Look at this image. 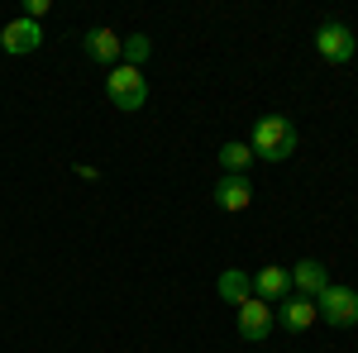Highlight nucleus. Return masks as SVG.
<instances>
[{
    "instance_id": "1",
    "label": "nucleus",
    "mask_w": 358,
    "mask_h": 353,
    "mask_svg": "<svg viewBox=\"0 0 358 353\" xmlns=\"http://www.w3.org/2000/svg\"><path fill=\"white\" fill-rule=\"evenodd\" d=\"M248 148H253V158H263V163H287V158L301 148V129H296V120H287V115H263V120L253 124V134H248Z\"/></svg>"
},
{
    "instance_id": "2",
    "label": "nucleus",
    "mask_w": 358,
    "mask_h": 353,
    "mask_svg": "<svg viewBox=\"0 0 358 353\" xmlns=\"http://www.w3.org/2000/svg\"><path fill=\"white\" fill-rule=\"evenodd\" d=\"M106 96H110V106L115 110H143L148 106V77L138 72V67H110V77H106Z\"/></svg>"
},
{
    "instance_id": "3",
    "label": "nucleus",
    "mask_w": 358,
    "mask_h": 353,
    "mask_svg": "<svg viewBox=\"0 0 358 353\" xmlns=\"http://www.w3.org/2000/svg\"><path fill=\"white\" fill-rule=\"evenodd\" d=\"M315 315L325 320V325H334V329H349V325H358V291L354 287H325L320 296H315Z\"/></svg>"
},
{
    "instance_id": "4",
    "label": "nucleus",
    "mask_w": 358,
    "mask_h": 353,
    "mask_svg": "<svg viewBox=\"0 0 358 353\" xmlns=\"http://www.w3.org/2000/svg\"><path fill=\"white\" fill-rule=\"evenodd\" d=\"M354 29L339 24V20H325V24L315 29V53L325 57V62H334V67H344L349 57H354Z\"/></svg>"
},
{
    "instance_id": "5",
    "label": "nucleus",
    "mask_w": 358,
    "mask_h": 353,
    "mask_svg": "<svg viewBox=\"0 0 358 353\" xmlns=\"http://www.w3.org/2000/svg\"><path fill=\"white\" fill-rule=\"evenodd\" d=\"M273 325H277V315H273V305H268V301L248 296L244 305H239V334H244L248 344H268Z\"/></svg>"
},
{
    "instance_id": "6",
    "label": "nucleus",
    "mask_w": 358,
    "mask_h": 353,
    "mask_svg": "<svg viewBox=\"0 0 358 353\" xmlns=\"http://www.w3.org/2000/svg\"><path fill=\"white\" fill-rule=\"evenodd\" d=\"M38 43H43V24H34V20H10V24L0 29V48L10 57H24V53H38Z\"/></svg>"
},
{
    "instance_id": "7",
    "label": "nucleus",
    "mask_w": 358,
    "mask_h": 353,
    "mask_svg": "<svg viewBox=\"0 0 358 353\" xmlns=\"http://www.w3.org/2000/svg\"><path fill=\"white\" fill-rule=\"evenodd\" d=\"M273 315H277V325L292 329V334H306V329L320 320V315H315V301H310V296H287V301H277Z\"/></svg>"
},
{
    "instance_id": "8",
    "label": "nucleus",
    "mask_w": 358,
    "mask_h": 353,
    "mask_svg": "<svg viewBox=\"0 0 358 353\" xmlns=\"http://www.w3.org/2000/svg\"><path fill=\"white\" fill-rule=\"evenodd\" d=\"M120 34L115 29H86L82 34V48H86V57L91 62H101V67H120Z\"/></svg>"
},
{
    "instance_id": "9",
    "label": "nucleus",
    "mask_w": 358,
    "mask_h": 353,
    "mask_svg": "<svg viewBox=\"0 0 358 353\" xmlns=\"http://www.w3.org/2000/svg\"><path fill=\"white\" fill-rule=\"evenodd\" d=\"M253 296L268 301V305L287 301V296H292V272L273 268V263H268V268H258V272H253Z\"/></svg>"
},
{
    "instance_id": "10",
    "label": "nucleus",
    "mask_w": 358,
    "mask_h": 353,
    "mask_svg": "<svg viewBox=\"0 0 358 353\" xmlns=\"http://www.w3.org/2000/svg\"><path fill=\"white\" fill-rule=\"evenodd\" d=\"M215 206H220V210H229V215L248 210V206H253V182H248V177H229V172H224L220 182H215Z\"/></svg>"
},
{
    "instance_id": "11",
    "label": "nucleus",
    "mask_w": 358,
    "mask_h": 353,
    "mask_svg": "<svg viewBox=\"0 0 358 353\" xmlns=\"http://www.w3.org/2000/svg\"><path fill=\"white\" fill-rule=\"evenodd\" d=\"M287 272H292L296 296H310V301H315L325 287H330V268H325V263H315V258H301L296 268H287Z\"/></svg>"
},
{
    "instance_id": "12",
    "label": "nucleus",
    "mask_w": 358,
    "mask_h": 353,
    "mask_svg": "<svg viewBox=\"0 0 358 353\" xmlns=\"http://www.w3.org/2000/svg\"><path fill=\"white\" fill-rule=\"evenodd\" d=\"M215 291H220V301H229V305H244L248 296H253V277L239 268H224L220 282H215Z\"/></svg>"
},
{
    "instance_id": "13",
    "label": "nucleus",
    "mask_w": 358,
    "mask_h": 353,
    "mask_svg": "<svg viewBox=\"0 0 358 353\" xmlns=\"http://www.w3.org/2000/svg\"><path fill=\"white\" fill-rule=\"evenodd\" d=\"M248 163H253V148H248V143H234V138H229V143L220 148V167L229 172V177H244Z\"/></svg>"
},
{
    "instance_id": "14",
    "label": "nucleus",
    "mask_w": 358,
    "mask_h": 353,
    "mask_svg": "<svg viewBox=\"0 0 358 353\" xmlns=\"http://www.w3.org/2000/svg\"><path fill=\"white\" fill-rule=\"evenodd\" d=\"M153 53V43H148V34H129L124 43H120V57H124V67H138L143 72V62Z\"/></svg>"
},
{
    "instance_id": "15",
    "label": "nucleus",
    "mask_w": 358,
    "mask_h": 353,
    "mask_svg": "<svg viewBox=\"0 0 358 353\" xmlns=\"http://www.w3.org/2000/svg\"><path fill=\"white\" fill-rule=\"evenodd\" d=\"M43 15H48V0H24V20H34V24H38Z\"/></svg>"
}]
</instances>
